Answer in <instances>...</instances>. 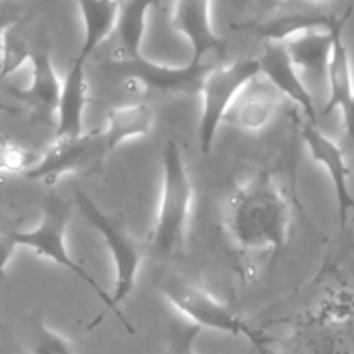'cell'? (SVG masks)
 Returning a JSON list of instances; mask_svg holds the SVG:
<instances>
[{
    "mask_svg": "<svg viewBox=\"0 0 354 354\" xmlns=\"http://www.w3.org/2000/svg\"><path fill=\"white\" fill-rule=\"evenodd\" d=\"M292 207L271 172H257L238 185L223 205V226L234 247L278 255L287 243Z\"/></svg>",
    "mask_w": 354,
    "mask_h": 354,
    "instance_id": "1",
    "label": "cell"
},
{
    "mask_svg": "<svg viewBox=\"0 0 354 354\" xmlns=\"http://www.w3.org/2000/svg\"><path fill=\"white\" fill-rule=\"evenodd\" d=\"M193 198L195 189L181 146L169 141L162 155V189L149 241L156 255L170 257L185 248Z\"/></svg>",
    "mask_w": 354,
    "mask_h": 354,
    "instance_id": "2",
    "label": "cell"
},
{
    "mask_svg": "<svg viewBox=\"0 0 354 354\" xmlns=\"http://www.w3.org/2000/svg\"><path fill=\"white\" fill-rule=\"evenodd\" d=\"M70 203L64 202L61 196L50 193L46 198V202H44L39 224L33 226L32 230L12 231L15 241L18 243V247H25L28 248V250H32L37 257L47 259V261H50L53 264H57L59 268H63V270L75 274L78 280L84 281V283L101 299V302L106 306L108 311H111L117 316L118 322L125 326V330H127L129 333H134V328H132L131 323L127 322V318L124 316L122 309L118 308V306H115L111 294H108V292L101 287L100 281H97L93 274L88 273L80 262H77L71 257L66 245V231L68 224H70Z\"/></svg>",
    "mask_w": 354,
    "mask_h": 354,
    "instance_id": "3",
    "label": "cell"
},
{
    "mask_svg": "<svg viewBox=\"0 0 354 354\" xmlns=\"http://www.w3.org/2000/svg\"><path fill=\"white\" fill-rule=\"evenodd\" d=\"M158 292L186 322L198 326L200 330H214L233 337H243L255 346L264 344L261 333L252 328L230 306L210 294L207 288L186 278L177 274L162 278Z\"/></svg>",
    "mask_w": 354,
    "mask_h": 354,
    "instance_id": "4",
    "label": "cell"
},
{
    "mask_svg": "<svg viewBox=\"0 0 354 354\" xmlns=\"http://www.w3.org/2000/svg\"><path fill=\"white\" fill-rule=\"evenodd\" d=\"M73 203L87 224L100 233L104 245L110 250L113 259L115 281H113V297L115 306L120 308L122 302L132 294L138 281L139 270H141L145 252L142 247L129 234L124 224L115 219L113 216L104 212L96 202H94L84 189L77 186L73 192Z\"/></svg>",
    "mask_w": 354,
    "mask_h": 354,
    "instance_id": "5",
    "label": "cell"
},
{
    "mask_svg": "<svg viewBox=\"0 0 354 354\" xmlns=\"http://www.w3.org/2000/svg\"><path fill=\"white\" fill-rule=\"evenodd\" d=\"M257 75V57L238 59L227 64L216 63L207 73L200 91L202 110L198 120V142L203 155H209L212 149L217 131L241 88Z\"/></svg>",
    "mask_w": 354,
    "mask_h": 354,
    "instance_id": "6",
    "label": "cell"
},
{
    "mask_svg": "<svg viewBox=\"0 0 354 354\" xmlns=\"http://www.w3.org/2000/svg\"><path fill=\"white\" fill-rule=\"evenodd\" d=\"M216 63H193L188 61L181 66L160 64L142 56L134 59L113 57L110 63L115 75L122 78L127 88L169 94V96H195L202 91L207 73Z\"/></svg>",
    "mask_w": 354,
    "mask_h": 354,
    "instance_id": "7",
    "label": "cell"
},
{
    "mask_svg": "<svg viewBox=\"0 0 354 354\" xmlns=\"http://www.w3.org/2000/svg\"><path fill=\"white\" fill-rule=\"evenodd\" d=\"M113 153L108 145L103 129L82 132L70 138H56V141L35 160L25 176L32 181L56 185L61 177L87 172L100 167Z\"/></svg>",
    "mask_w": 354,
    "mask_h": 354,
    "instance_id": "8",
    "label": "cell"
},
{
    "mask_svg": "<svg viewBox=\"0 0 354 354\" xmlns=\"http://www.w3.org/2000/svg\"><path fill=\"white\" fill-rule=\"evenodd\" d=\"M302 141L313 162L318 163L332 181L337 202V216H339L340 227L344 230L347 217L354 210V195L349 185L351 169L347 165L346 153L337 145V141H333L318 127V124L308 120L302 124Z\"/></svg>",
    "mask_w": 354,
    "mask_h": 354,
    "instance_id": "9",
    "label": "cell"
},
{
    "mask_svg": "<svg viewBox=\"0 0 354 354\" xmlns=\"http://www.w3.org/2000/svg\"><path fill=\"white\" fill-rule=\"evenodd\" d=\"M170 25L188 40L193 63H203L209 54L224 53L226 42L212 25V0H176Z\"/></svg>",
    "mask_w": 354,
    "mask_h": 354,
    "instance_id": "10",
    "label": "cell"
},
{
    "mask_svg": "<svg viewBox=\"0 0 354 354\" xmlns=\"http://www.w3.org/2000/svg\"><path fill=\"white\" fill-rule=\"evenodd\" d=\"M281 101L283 96L274 88V85L259 73L241 88L227 110L223 124L241 131H261L274 120Z\"/></svg>",
    "mask_w": 354,
    "mask_h": 354,
    "instance_id": "11",
    "label": "cell"
},
{
    "mask_svg": "<svg viewBox=\"0 0 354 354\" xmlns=\"http://www.w3.org/2000/svg\"><path fill=\"white\" fill-rule=\"evenodd\" d=\"M259 59V73L268 82L274 85L278 93L283 97L290 100L304 111L308 122L316 124L318 113H316V104L309 93L308 85L302 80V75L292 63L288 56L285 44L280 42H266L264 53Z\"/></svg>",
    "mask_w": 354,
    "mask_h": 354,
    "instance_id": "12",
    "label": "cell"
},
{
    "mask_svg": "<svg viewBox=\"0 0 354 354\" xmlns=\"http://www.w3.org/2000/svg\"><path fill=\"white\" fill-rule=\"evenodd\" d=\"M30 84L23 88H12V94L39 118L56 117L63 80L57 77L50 49L47 44L33 46L30 56Z\"/></svg>",
    "mask_w": 354,
    "mask_h": 354,
    "instance_id": "13",
    "label": "cell"
},
{
    "mask_svg": "<svg viewBox=\"0 0 354 354\" xmlns=\"http://www.w3.org/2000/svg\"><path fill=\"white\" fill-rule=\"evenodd\" d=\"M82 56L75 57L61 85L59 101L56 108V138H70L84 132L85 104H87V75Z\"/></svg>",
    "mask_w": 354,
    "mask_h": 354,
    "instance_id": "14",
    "label": "cell"
},
{
    "mask_svg": "<svg viewBox=\"0 0 354 354\" xmlns=\"http://www.w3.org/2000/svg\"><path fill=\"white\" fill-rule=\"evenodd\" d=\"M353 9H347L346 15L340 16L333 28V44L330 50L328 64H326L325 80L328 85V97L323 106V115L333 113L335 110H342L354 94V75L353 63H351L349 49L344 40V28L347 19L351 18Z\"/></svg>",
    "mask_w": 354,
    "mask_h": 354,
    "instance_id": "15",
    "label": "cell"
},
{
    "mask_svg": "<svg viewBox=\"0 0 354 354\" xmlns=\"http://www.w3.org/2000/svg\"><path fill=\"white\" fill-rule=\"evenodd\" d=\"M335 23L330 28L302 32L285 42V49H287L292 63H294V66L297 68L302 77L308 75V77H315L318 80H325L326 64H328L330 50H332L333 44Z\"/></svg>",
    "mask_w": 354,
    "mask_h": 354,
    "instance_id": "16",
    "label": "cell"
},
{
    "mask_svg": "<svg viewBox=\"0 0 354 354\" xmlns=\"http://www.w3.org/2000/svg\"><path fill=\"white\" fill-rule=\"evenodd\" d=\"M124 0H77L84 21V42L80 53L87 59L117 28L118 15Z\"/></svg>",
    "mask_w": 354,
    "mask_h": 354,
    "instance_id": "17",
    "label": "cell"
},
{
    "mask_svg": "<svg viewBox=\"0 0 354 354\" xmlns=\"http://www.w3.org/2000/svg\"><path fill=\"white\" fill-rule=\"evenodd\" d=\"M158 0H124L118 15L117 33L118 50L115 57L134 59L142 56V44L148 30V16Z\"/></svg>",
    "mask_w": 354,
    "mask_h": 354,
    "instance_id": "18",
    "label": "cell"
},
{
    "mask_svg": "<svg viewBox=\"0 0 354 354\" xmlns=\"http://www.w3.org/2000/svg\"><path fill=\"white\" fill-rule=\"evenodd\" d=\"M335 16L322 12H287V15L271 16L261 21L248 23L243 28L252 30L264 42L285 44L292 37L308 30L330 28L335 23Z\"/></svg>",
    "mask_w": 354,
    "mask_h": 354,
    "instance_id": "19",
    "label": "cell"
},
{
    "mask_svg": "<svg viewBox=\"0 0 354 354\" xmlns=\"http://www.w3.org/2000/svg\"><path fill=\"white\" fill-rule=\"evenodd\" d=\"M153 124H155L153 108L146 103H134L111 108L106 115L104 127L101 129L106 136L110 148L115 151L124 142L148 136Z\"/></svg>",
    "mask_w": 354,
    "mask_h": 354,
    "instance_id": "20",
    "label": "cell"
},
{
    "mask_svg": "<svg viewBox=\"0 0 354 354\" xmlns=\"http://www.w3.org/2000/svg\"><path fill=\"white\" fill-rule=\"evenodd\" d=\"M23 19L8 30L4 37V44L0 49V77H11L25 63H28L32 56L33 46L21 30Z\"/></svg>",
    "mask_w": 354,
    "mask_h": 354,
    "instance_id": "21",
    "label": "cell"
},
{
    "mask_svg": "<svg viewBox=\"0 0 354 354\" xmlns=\"http://www.w3.org/2000/svg\"><path fill=\"white\" fill-rule=\"evenodd\" d=\"M30 353L32 354H73L70 339L50 328L44 319L33 318L30 323Z\"/></svg>",
    "mask_w": 354,
    "mask_h": 354,
    "instance_id": "22",
    "label": "cell"
},
{
    "mask_svg": "<svg viewBox=\"0 0 354 354\" xmlns=\"http://www.w3.org/2000/svg\"><path fill=\"white\" fill-rule=\"evenodd\" d=\"M35 160L23 146L9 139H0V174H25Z\"/></svg>",
    "mask_w": 354,
    "mask_h": 354,
    "instance_id": "23",
    "label": "cell"
},
{
    "mask_svg": "<svg viewBox=\"0 0 354 354\" xmlns=\"http://www.w3.org/2000/svg\"><path fill=\"white\" fill-rule=\"evenodd\" d=\"M202 330L192 323H181V325H174L170 328L169 344L163 354H196L195 342L196 337L200 335Z\"/></svg>",
    "mask_w": 354,
    "mask_h": 354,
    "instance_id": "24",
    "label": "cell"
},
{
    "mask_svg": "<svg viewBox=\"0 0 354 354\" xmlns=\"http://www.w3.org/2000/svg\"><path fill=\"white\" fill-rule=\"evenodd\" d=\"M16 250H18V243L15 241L12 231L0 227V280L6 278V271H8V266L11 264Z\"/></svg>",
    "mask_w": 354,
    "mask_h": 354,
    "instance_id": "25",
    "label": "cell"
},
{
    "mask_svg": "<svg viewBox=\"0 0 354 354\" xmlns=\"http://www.w3.org/2000/svg\"><path fill=\"white\" fill-rule=\"evenodd\" d=\"M21 12L15 6L6 4V0L0 4V49H2V44H4V37L8 33V30L11 26H15L18 21H21Z\"/></svg>",
    "mask_w": 354,
    "mask_h": 354,
    "instance_id": "26",
    "label": "cell"
},
{
    "mask_svg": "<svg viewBox=\"0 0 354 354\" xmlns=\"http://www.w3.org/2000/svg\"><path fill=\"white\" fill-rule=\"evenodd\" d=\"M340 113H342L344 132H346L347 138L354 141V94L349 100V103L340 110Z\"/></svg>",
    "mask_w": 354,
    "mask_h": 354,
    "instance_id": "27",
    "label": "cell"
},
{
    "mask_svg": "<svg viewBox=\"0 0 354 354\" xmlns=\"http://www.w3.org/2000/svg\"><path fill=\"white\" fill-rule=\"evenodd\" d=\"M12 111H15V108L9 106L4 100H0V113H12Z\"/></svg>",
    "mask_w": 354,
    "mask_h": 354,
    "instance_id": "28",
    "label": "cell"
},
{
    "mask_svg": "<svg viewBox=\"0 0 354 354\" xmlns=\"http://www.w3.org/2000/svg\"><path fill=\"white\" fill-rule=\"evenodd\" d=\"M280 0H261V4L266 6V8H271V6H277Z\"/></svg>",
    "mask_w": 354,
    "mask_h": 354,
    "instance_id": "29",
    "label": "cell"
},
{
    "mask_svg": "<svg viewBox=\"0 0 354 354\" xmlns=\"http://www.w3.org/2000/svg\"><path fill=\"white\" fill-rule=\"evenodd\" d=\"M308 2H332V0H308Z\"/></svg>",
    "mask_w": 354,
    "mask_h": 354,
    "instance_id": "30",
    "label": "cell"
},
{
    "mask_svg": "<svg viewBox=\"0 0 354 354\" xmlns=\"http://www.w3.org/2000/svg\"><path fill=\"white\" fill-rule=\"evenodd\" d=\"M2 2H4V0H0V4H2Z\"/></svg>",
    "mask_w": 354,
    "mask_h": 354,
    "instance_id": "31",
    "label": "cell"
}]
</instances>
